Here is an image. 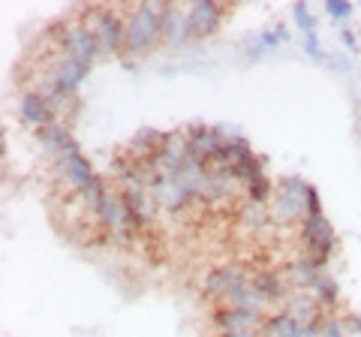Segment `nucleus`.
I'll return each instance as SVG.
<instances>
[{
	"label": "nucleus",
	"mask_w": 361,
	"mask_h": 337,
	"mask_svg": "<svg viewBox=\"0 0 361 337\" xmlns=\"http://www.w3.org/2000/svg\"><path fill=\"white\" fill-rule=\"evenodd\" d=\"M123 18H127L123 54L139 58V54H148L163 39V4H139Z\"/></svg>",
	"instance_id": "1"
},
{
	"label": "nucleus",
	"mask_w": 361,
	"mask_h": 337,
	"mask_svg": "<svg viewBox=\"0 0 361 337\" xmlns=\"http://www.w3.org/2000/svg\"><path fill=\"white\" fill-rule=\"evenodd\" d=\"M310 190L313 184H307L298 175H286L277 181L274 199H271V220L274 223H295L301 226V220L307 217V205H310Z\"/></svg>",
	"instance_id": "2"
},
{
	"label": "nucleus",
	"mask_w": 361,
	"mask_h": 337,
	"mask_svg": "<svg viewBox=\"0 0 361 337\" xmlns=\"http://www.w3.org/2000/svg\"><path fill=\"white\" fill-rule=\"evenodd\" d=\"M82 21L99 42V54H121L127 39V18L111 6H87L82 9Z\"/></svg>",
	"instance_id": "3"
},
{
	"label": "nucleus",
	"mask_w": 361,
	"mask_h": 337,
	"mask_svg": "<svg viewBox=\"0 0 361 337\" xmlns=\"http://www.w3.org/2000/svg\"><path fill=\"white\" fill-rule=\"evenodd\" d=\"M51 33H54V39H58L61 51L70 61L82 63V66H94V61L99 58V42H97L94 33H90V27L82 21V16L61 21L58 27H51Z\"/></svg>",
	"instance_id": "4"
},
{
	"label": "nucleus",
	"mask_w": 361,
	"mask_h": 337,
	"mask_svg": "<svg viewBox=\"0 0 361 337\" xmlns=\"http://www.w3.org/2000/svg\"><path fill=\"white\" fill-rule=\"evenodd\" d=\"M298 238L304 247V256H310L319 268H329L331 253L337 250V235H334V226L329 223V217L325 214L304 217L298 226Z\"/></svg>",
	"instance_id": "5"
},
{
	"label": "nucleus",
	"mask_w": 361,
	"mask_h": 337,
	"mask_svg": "<svg viewBox=\"0 0 361 337\" xmlns=\"http://www.w3.org/2000/svg\"><path fill=\"white\" fill-rule=\"evenodd\" d=\"M51 172H54V178H58V181H61L66 190H70V193H75V196H82L85 190L90 187V181L97 178L94 166H90V160L82 154V148L54 157V160H51Z\"/></svg>",
	"instance_id": "6"
},
{
	"label": "nucleus",
	"mask_w": 361,
	"mask_h": 337,
	"mask_svg": "<svg viewBox=\"0 0 361 337\" xmlns=\"http://www.w3.org/2000/svg\"><path fill=\"white\" fill-rule=\"evenodd\" d=\"M253 274V268H247L244 262H220L208 268L205 274V283H202V292H205V298L211 301H226L232 289H238L241 283H247Z\"/></svg>",
	"instance_id": "7"
},
{
	"label": "nucleus",
	"mask_w": 361,
	"mask_h": 337,
	"mask_svg": "<svg viewBox=\"0 0 361 337\" xmlns=\"http://www.w3.org/2000/svg\"><path fill=\"white\" fill-rule=\"evenodd\" d=\"M268 313H253V310H238L229 305H217L211 310V325L217 334H232V331H262Z\"/></svg>",
	"instance_id": "8"
},
{
	"label": "nucleus",
	"mask_w": 361,
	"mask_h": 337,
	"mask_svg": "<svg viewBox=\"0 0 361 337\" xmlns=\"http://www.w3.org/2000/svg\"><path fill=\"white\" fill-rule=\"evenodd\" d=\"M187 139H190V157L199 160L202 166H211L229 136L220 127H211V123H193V127H187Z\"/></svg>",
	"instance_id": "9"
},
{
	"label": "nucleus",
	"mask_w": 361,
	"mask_h": 337,
	"mask_svg": "<svg viewBox=\"0 0 361 337\" xmlns=\"http://www.w3.org/2000/svg\"><path fill=\"white\" fill-rule=\"evenodd\" d=\"M18 118L25 127L30 130H42V127H49V123L54 121H61L58 118V111H54V106L49 103V97L39 94L37 87H30V91H21L18 94Z\"/></svg>",
	"instance_id": "10"
},
{
	"label": "nucleus",
	"mask_w": 361,
	"mask_h": 337,
	"mask_svg": "<svg viewBox=\"0 0 361 337\" xmlns=\"http://www.w3.org/2000/svg\"><path fill=\"white\" fill-rule=\"evenodd\" d=\"M277 310H286L292 319H298L304 325H322L325 319V307L313 298V292H304V289H289L283 307H277Z\"/></svg>",
	"instance_id": "11"
},
{
	"label": "nucleus",
	"mask_w": 361,
	"mask_h": 337,
	"mask_svg": "<svg viewBox=\"0 0 361 337\" xmlns=\"http://www.w3.org/2000/svg\"><path fill=\"white\" fill-rule=\"evenodd\" d=\"M193 37L196 33L187 9H180L175 4H163V42H169V46H187Z\"/></svg>",
	"instance_id": "12"
},
{
	"label": "nucleus",
	"mask_w": 361,
	"mask_h": 337,
	"mask_svg": "<svg viewBox=\"0 0 361 337\" xmlns=\"http://www.w3.org/2000/svg\"><path fill=\"white\" fill-rule=\"evenodd\" d=\"M262 337H319V325H304L286 310H271L262 325Z\"/></svg>",
	"instance_id": "13"
},
{
	"label": "nucleus",
	"mask_w": 361,
	"mask_h": 337,
	"mask_svg": "<svg viewBox=\"0 0 361 337\" xmlns=\"http://www.w3.org/2000/svg\"><path fill=\"white\" fill-rule=\"evenodd\" d=\"M187 13H190V21H193L196 37H214L223 25L226 6H220L217 0H196V4H190Z\"/></svg>",
	"instance_id": "14"
},
{
	"label": "nucleus",
	"mask_w": 361,
	"mask_h": 337,
	"mask_svg": "<svg viewBox=\"0 0 361 337\" xmlns=\"http://www.w3.org/2000/svg\"><path fill=\"white\" fill-rule=\"evenodd\" d=\"M163 142H166V133H160L157 127H139L133 133V139L123 145V151L130 157H135V160L148 163V160H157V157H160Z\"/></svg>",
	"instance_id": "15"
},
{
	"label": "nucleus",
	"mask_w": 361,
	"mask_h": 337,
	"mask_svg": "<svg viewBox=\"0 0 361 337\" xmlns=\"http://www.w3.org/2000/svg\"><path fill=\"white\" fill-rule=\"evenodd\" d=\"M39 145H42V151L51 157H61V154H66V151H75L78 148V142H75V136L70 133V127H66V121L61 118V121H54V123H49V127H42L39 133Z\"/></svg>",
	"instance_id": "16"
},
{
	"label": "nucleus",
	"mask_w": 361,
	"mask_h": 337,
	"mask_svg": "<svg viewBox=\"0 0 361 337\" xmlns=\"http://www.w3.org/2000/svg\"><path fill=\"white\" fill-rule=\"evenodd\" d=\"M322 268L316 265L310 256H298V259H292L286 262L283 268H280V277H283V283L289 289H304V292H310L313 283H316V277H319Z\"/></svg>",
	"instance_id": "17"
},
{
	"label": "nucleus",
	"mask_w": 361,
	"mask_h": 337,
	"mask_svg": "<svg viewBox=\"0 0 361 337\" xmlns=\"http://www.w3.org/2000/svg\"><path fill=\"white\" fill-rule=\"evenodd\" d=\"M250 283L262 292L271 307H283V301L289 295V286L283 283L280 271H271V268H256V271L250 274Z\"/></svg>",
	"instance_id": "18"
},
{
	"label": "nucleus",
	"mask_w": 361,
	"mask_h": 337,
	"mask_svg": "<svg viewBox=\"0 0 361 337\" xmlns=\"http://www.w3.org/2000/svg\"><path fill=\"white\" fill-rule=\"evenodd\" d=\"M286 39H289V27L286 25H274V27H265V30H259V33H250V37L244 39L247 58H250V61L262 58L265 51H274L277 46H283Z\"/></svg>",
	"instance_id": "19"
},
{
	"label": "nucleus",
	"mask_w": 361,
	"mask_h": 337,
	"mask_svg": "<svg viewBox=\"0 0 361 337\" xmlns=\"http://www.w3.org/2000/svg\"><path fill=\"white\" fill-rule=\"evenodd\" d=\"M220 305H229V307H238V310H253V313H271V305L265 301V295L250 283V280L241 283L238 289H232Z\"/></svg>",
	"instance_id": "20"
},
{
	"label": "nucleus",
	"mask_w": 361,
	"mask_h": 337,
	"mask_svg": "<svg viewBox=\"0 0 361 337\" xmlns=\"http://www.w3.org/2000/svg\"><path fill=\"white\" fill-rule=\"evenodd\" d=\"M310 292H313V298L325 307V313H337V305H341V283H337V277L329 271V268L319 271V277H316Z\"/></svg>",
	"instance_id": "21"
},
{
	"label": "nucleus",
	"mask_w": 361,
	"mask_h": 337,
	"mask_svg": "<svg viewBox=\"0 0 361 337\" xmlns=\"http://www.w3.org/2000/svg\"><path fill=\"white\" fill-rule=\"evenodd\" d=\"M235 217H238V223L247 232H262V229H268L271 223H274L271 220V208L259 205V202H250V199L241 202L238 211H235Z\"/></svg>",
	"instance_id": "22"
},
{
	"label": "nucleus",
	"mask_w": 361,
	"mask_h": 337,
	"mask_svg": "<svg viewBox=\"0 0 361 337\" xmlns=\"http://www.w3.org/2000/svg\"><path fill=\"white\" fill-rule=\"evenodd\" d=\"M244 199L259 202V205H271V199H274V181H271L268 175L247 181V184H244Z\"/></svg>",
	"instance_id": "23"
},
{
	"label": "nucleus",
	"mask_w": 361,
	"mask_h": 337,
	"mask_svg": "<svg viewBox=\"0 0 361 337\" xmlns=\"http://www.w3.org/2000/svg\"><path fill=\"white\" fill-rule=\"evenodd\" d=\"M346 317L341 313H325V319L319 325V337H346Z\"/></svg>",
	"instance_id": "24"
},
{
	"label": "nucleus",
	"mask_w": 361,
	"mask_h": 337,
	"mask_svg": "<svg viewBox=\"0 0 361 337\" xmlns=\"http://www.w3.org/2000/svg\"><path fill=\"white\" fill-rule=\"evenodd\" d=\"M292 16H295V25L304 33H316V16L310 13L307 4H292Z\"/></svg>",
	"instance_id": "25"
},
{
	"label": "nucleus",
	"mask_w": 361,
	"mask_h": 337,
	"mask_svg": "<svg viewBox=\"0 0 361 337\" xmlns=\"http://www.w3.org/2000/svg\"><path fill=\"white\" fill-rule=\"evenodd\" d=\"M301 51H304V54H307V58H310V61H325V54H322V39H319V33H304Z\"/></svg>",
	"instance_id": "26"
},
{
	"label": "nucleus",
	"mask_w": 361,
	"mask_h": 337,
	"mask_svg": "<svg viewBox=\"0 0 361 337\" xmlns=\"http://www.w3.org/2000/svg\"><path fill=\"white\" fill-rule=\"evenodd\" d=\"M325 13L337 21H343L353 16V4H349V0H325Z\"/></svg>",
	"instance_id": "27"
},
{
	"label": "nucleus",
	"mask_w": 361,
	"mask_h": 337,
	"mask_svg": "<svg viewBox=\"0 0 361 337\" xmlns=\"http://www.w3.org/2000/svg\"><path fill=\"white\" fill-rule=\"evenodd\" d=\"M341 42L349 49V54H358V51H361V42H358V37H355L353 27H341Z\"/></svg>",
	"instance_id": "28"
},
{
	"label": "nucleus",
	"mask_w": 361,
	"mask_h": 337,
	"mask_svg": "<svg viewBox=\"0 0 361 337\" xmlns=\"http://www.w3.org/2000/svg\"><path fill=\"white\" fill-rule=\"evenodd\" d=\"M346 329L355 331V337H361V313H349V317H346Z\"/></svg>",
	"instance_id": "29"
},
{
	"label": "nucleus",
	"mask_w": 361,
	"mask_h": 337,
	"mask_svg": "<svg viewBox=\"0 0 361 337\" xmlns=\"http://www.w3.org/2000/svg\"><path fill=\"white\" fill-rule=\"evenodd\" d=\"M217 337H262V331H232V334H217Z\"/></svg>",
	"instance_id": "30"
}]
</instances>
